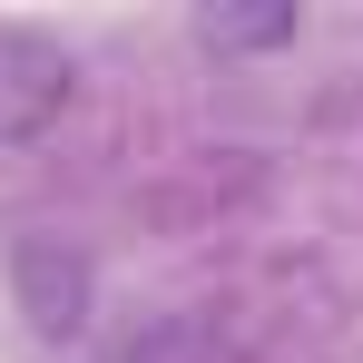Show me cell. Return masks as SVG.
Wrapping results in <instances>:
<instances>
[{
    "label": "cell",
    "instance_id": "obj_1",
    "mask_svg": "<svg viewBox=\"0 0 363 363\" xmlns=\"http://www.w3.org/2000/svg\"><path fill=\"white\" fill-rule=\"evenodd\" d=\"M79 99V50L40 20H0V147L50 138Z\"/></svg>",
    "mask_w": 363,
    "mask_h": 363
},
{
    "label": "cell",
    "instance_id": "obj_2",
    "mask_svg": "<svg viewBox=\"0 0 363 363\" xmlns=\"http://www.w3.org/2000/svg\"><path fill=\"white\" fill-rule=\"evenodd\" d=\"M10 304H20V324L40 344H89V324H99V265H89V245L20 236L10 245Z\"/></svg>",
    "mask_w": 363,
    "mask_h": 363
},
{
    "label": "cell",
    "instance_id": "obj_3",
    "mask_svg": "<svg viewBox=\"0 0 363 363\" xmlns=\"http://www.w3.org/2000/svg\"><path fill=\"white\" fill-rule=\"evenodd\" d=\"M99 363H245V344L216 324V314H186V304H177V314L128 324V334H118Z\"/></svg>",
    "mask_w": 363,
    "mask_h": 363
},
{
    "label": "cell",
    "instance_id": "obj_4",
    "mask_svg": "<svg viewBox=\"0 0 363 363\" xmlns=\"http://www.w3.org/2000/svg\"><path fill=\"white\" fill-rule=\"evenodd\" d=\"M186 40H196V50H216V60L295 50V40H304V10H196V20H186Z\"/></svg>",
    "mask_w": 363,
    "mask_h": 363
}]
</instances>
